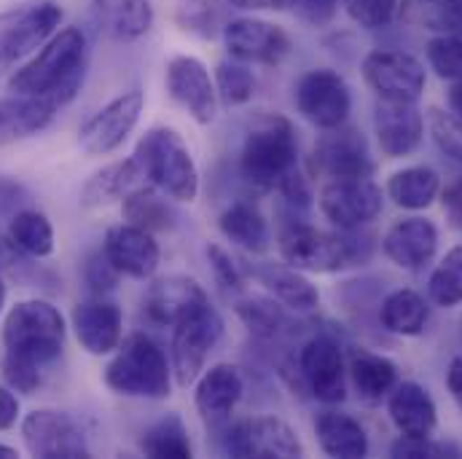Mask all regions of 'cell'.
I'll list each match as a JSON object with an SVG mask.
<instances>
[{"instance_id":"cell-3","label":"cell","mask_w":462,"mask_h":459,"mask_svg":"<svg viewBox=\"0 0 462 459\" xmlns=\"http://www.w3.org/2000/svg\"><path fill=\"white\" fill-rule=\"evenodd\" d=\"M239 170L258 191L280 188V183L299 170V137L293 124L280 114L258 115L245 134Z\"/></svg>"},{"instance_id":"cell-43","label":"cell","mask_w":462,"mask_h":459,"mask_svg":"<svg viewBox=\"0 0 462 459\" xmlns=\"http://www.w3.org/2000/svg\"><path fill=\"white\" fill-rule=\"evenodd\" d=\"M428 62L430 68L447 78L460 81L462 78V38L460 35H439L428 43Z\"/></svg>"},{"instance_id":"cell-29","label":"cell","mask_w":462,"mask_h":459,"mask_svg":"<svg viewBox=\"0 0 462 459\" xmlns=\"http://www.w3.org/2000/svg\"><path fill=\"white\" fill-rule=\"evenodd\" d=\"M318 444L328 457L360 459L368 454V436L357 419L339 411H326L315 422Z\"/></svg>"},{"instance_id":"cell-26","label":"cell","mask_w":462,"mask_h":459,"mask_svg":"<svg viewBox=\"0 0 462 459\" xmlns=\"http://www.w3.org/2000/svg\"><path fill=\"white\" fill-rule=\"evenodd\" d=\"M387 411L398 433L406 438H430L439 422V411H436L430 392L420 387L417 381L395 384L390 392Z\"/></svg>"},{"instance_id":"cell-38","label":"cell","mask_w":462,"mask_h":459,"mask_svg":"<svg viewBox=\"0 0 462 459\" xmlns=\"http://www.w3.org/2000/svg\"><path fill=\"white\" fill-rule=\"evenodd\" d=\"M8 239L14 247H19L32 258H46L54 252V229L49 218L38 210H27V207L19 210L8 221Z\"/></svg>"},{"instance_id":"cell-24","label":"cell","mask_w":462,"mask_h":459,"mask_svg":"<svg viewBox=\"0 0 462 459\" xmlns=\"http://www.w3.org/2000/svg\"><path fill=\"white\" fill-rule=\"evenodd\" d=\"M384 255L406 269V271H420L425 269L439 247V231L425 218H403L393 229L384 234Z\"/></svg>"},{"instance_id":"cell-45","label":"cell","mask_w":462,"mask_h":459,"mask_svg":"<svg viewBox=\"0 0 462 459\" xmlns=\"http://www.w3.org/2000/svg\"><path fill=\"white\" fill-rule=\"evenodd\" d=\"M118 277H121V271L111 263V258L106 255V250L92 252L87 258V263H84V282H87V288H89L92 296H100L103 298L106 293L116 290Z\"/></svg>"},{"instance_id":"cell-31","label":"cell","mask_w":462,"mask_h":459,"mask_svg":"<svg viewBox=\"0 0 462 459\" xmlns=\"http://www.w3.org/2000/svg\"><path fill=\"white\" fill-rule=\"evenodd\" d=\"M140 178H143V170L134 156L108 164L106 170L95 172L87 180V186L81 188V205L87 210H95V207L111 205L116 199H124L132 188H137Z\"/></svg>"},{"instance_id":"cell-53","label":"cell","mask_w":462,"mask_h":459,"mask_svg":"<svg viewBox=\"0 0 462 459\" xmlns=\"http://www.w3.org/2000/svg\"><path fill=\"white\" fill-rule=\"evenodd\" d=\"M449 108H452V114L462 118V78L455 81L452 89H449Z\"/></svg>"},{"instance_id":"cell-5","label":"cell","mask_w":462,"mask_h":459,"mask_svg":"<svg viewBox=\"0 0 462 459\" xmlns=\"http://www.w3.org/2000/svg\"><path fill=\"white\" fill-rule=\"evenodd\" d=\"M106 384L116 395L164 400L172 390V365L164 349L145 334L126 336L106 365Z\"/></svg>"},{"instance_id":"cell-39","label":"cell","mask_w":462,"mask_h":459,"mask_svg":"<svg viewBox=\"0 0 462 459\" xmlns=\"http://www.w3.org/2000/svg\"><path fill=\"white\" fill-rule=\"evenodd\" d=\"M236 317L255 339H274L285 326V312L272 296H245L234 304Z\"/></svg>"},{"instance_id":"cell-48","label":"cell","mask_w":462,"mask_h":459,"mask_svg":"<svg viewBox=\"0 0 462 459\" xmlns=\"http://www.w3.org/2000/svg\"><path fill=\"white\" fill-rule=\"evenodd\" d=\"M288 8H293V14L315 27L328 24L337 16L339 0H288Z\"/></svg>"},{"instance_id":"cell-2","label":"cell","mask_w":462,"mask_h":459,"mask_svg":"<svg viewBox=\"0 0 462 459\" xmlns=\"http://www.w3.org/2000/svg\"><path fill=\"white\" fill-rule=\"evenodd\" d=\"M89 68V41L81 27H62L57 30L30 62H24L8 78V89L24 97H43L57 108L68 106Z\"/></svg>"},{"instance_id":"cell-25","label":"cell","mask_w":462,"mask_h":459,"mask_svg":"<svg viewBox=\"0 0 462 459\" xmlns=\"http://www.w3.org/2000/svg\"><path fill=\"white\" fill-rule=\"evenodd\" d=\"M250 274L258 285H263V290L272 298H277L288 309L312 312L320 304L318 288L301 274V269H293L291 263H274V261L250 263Z\"/></svg>"},{"instance_id":"cell-55","label":"cell","mask_w":462,"mask_h":459,"mask_svg":"<svg viewBox=\"0 0 462 459\" xmlns=\"http://www.w3.org/2000/svg\"><path fill=\"white\" fill-rule=\"evenodd\" d=\"M3 304H5V285H3V280H0V312H3Z\"/></svg>"},{"instance_id":"cell-15","label":"cell","mask_w":462,"mask_h":459,"mask_svg":"<svg viewBox=\"0 0 462 459\" xmlns=\"http://www.w3.org/2000/svg\"><path fill=\"white\" fill-rule=\"evenodd\" d=\"M224 43L229 54L247 65H277L291 51L288 32L266 19L239 16L224 27Z\"/></svg>"},{"instance_id":"cell-50","label":"cell","mask_w":462,"mask_h":459,"mask_svg":"<svg viewBox=\"0 0 462 459\" xmlns=\"http://www.w3.org/2000/svg\"><path fill=\"white\" fill-rule=\"evenodd\" d=\"M19 419V398L11 387H0V430H11Z\"/></svg>"},{"instance_id":"cell-51","label":"cell","mask_w":462,"mask_h":459,"mask_svg":"<svg viewBox=\"0 0 462 459\" xmlns=\"http://www.w3.org/2000/svg\"><path fill=\"white\" fill-rule=\"evenodd\" d=\"M447 387L455 398V403L462 409V357H455L447 371Z\"/></svg>"},{"instance_id":"cell-14","label":"cell","mask_w":462,"mask_h":459,"mask_svg":"<svg viewBox=\"0 0 462 459\" xmlns=\"http://www.w3.org/2000/svg\"><path fill=\"white\" fill-rule=\"evenodd\" d=\"M363 78L379 100L417 103L425 92V68L406 51H371L363 60Z\"/></svg>"},{"instance_id":"cell-1","label":"cell","mask_w":462,"mask_h":459,"mask_svg":"<svg viewBox=\"0 0 462 459\" xmlns=\"http://www.w3.org/2000/svg\"><path fill=\"white\" fill-rule=\"evenodd\" d=\"M65 317L49 301H19L3 323V379L14 392L32 395L46 368L65 349Z\"/></svg>"},{"instance_id":"cell-20","label":"cell","mask_w":462,"mask_h":459,"mask_svg":"<svg viewBox=\"0 0 462 459\" xmlns=\"http://www.w3.org/2000/svg\"><path fill=\"white\" fill-rule=\"evenodd\" d=\"M103 250L116 269L132 280H151L162 261V250L153 234L132 224L111 226L106 234Z\"/></svg>"},{"instance_id":"cell-6","label":"cell","mask_w":462,"mask_h":459,"mask_svg":"<svg viewBox=\"0 0 462 459\" xmlns=\"http://www.w3.org/2000/svg\"><path fill=\"white\" fill-rule=\"evenodd\" d=\"M221 339H224V317L213 304L202 307L199 312H194L191 317H186L172 328L170 365L180 387H191L199 379Z\"/></svg>"},{"instance_id":"cell-54","label":"cell","mask_w":462,"mask_h":459,"mask_svg":"<svg viewBox=\"0 0 462 459\" xmlns=\"http://www.w3.org/2000/svg\"><path fill=\"white\" fill-rule=\"evenodd\" d=\"M14 457H19V454H16V449H11V446H3V444H0V459H14Z\"/></svg>"},{"instance_id":"cell-42","label":"cell","mask_w":462,"mask_h":459,"mask_svg":"<svg viewBox=\"0 0 462 459\" xmlns=\"http://www.w3.org/2000/svg\"><path fill=\"white\" fill-rule=\"evenodd\" d=\"M428 129L433 142L439 145V151L444 156H449L452 161L462 164V118L439 108L428 111Z\"/></svg>"},{"instance_id":"cell-11","label":"cell","mask_w":462,"mask_h":459,"mask_svg":"<svg viewBox=\"0 0 462 459\" xmlns=\"http://www.w3.org/2000/svg\"><path fill=\"white\" fill-rule=\"evenodd\" d=\"M167 95L175 106H180L199 126H210L218 115V89L210 78V70L202 60L178 54L167 62L164 73Z\"/></svg>"},{"instance_id":"cell-12","label":"cell","mask_w":462,"mask_h":459,"mask_svg":"<svg viewBox=\"0 0 462 459\" xmlns=\"http://www.w3.org/2000/svg\"><path fill=\"white\" fill-rule=\"evenodd\" d=\"M145 108L143 92L132 89L118 95L108 106H103L97 114H92L79 129V142L89 156H108L116 148L126 142V137L134 132L140 115Z\"/></svg>"},{"instance_id":"cell-8","label":"cell","mask_w":462,"mask_h":459,"mask_svg":"<svg viewBox=\"0 0 462 459\" xmlns=\"http://www.w3.org/2000/svg\"><path fill=\"white\" fill-rule=\"evenodd\" d=\"M224 452L239 459L304 457L301 441L296 438L293 427L280 417H255L234 422L224 436Z\"/></svg>"},{"instance_id":"cell-49","label":"cell","mask_w":462,"mask_h":459,"mask_svg":"<svg viewBox=\"0 0 462 459\" xmlns=\"http://www.w3.org/2000/svg\"><path fill=\"white\" fill-rule=\"evenodd\" d=\"M27 202H30L27 188H24L19 180H14V178L0 175V221H3V218L11 221L19 210L27 207Z\"/></svg>"},{"instance_id":"cell-17","label":"cell","mask_w":462,"mask_h":459,"mask_svg":"<svg viewBox=\"0 0 462 459\" xmlns=\"http://www.w3.org/2000/svg\"><path fill=\"white\" fill-rule=\"evenodd\" d=\"M299 371L312 398H318L320 403L334 406L346 398L345 354H342V346L331 336H315L301 346Z\"/></svg>"},{"instance_id":"cell-36","label":"cell","mask_w":462,"mask_h":459,"mask_svg":"<svg viewBox=\"0 0 462 459\" xmlns=\"http://www.w3.org/2000/svg\"><path fill=\"white\" fill-rule=\"evenodd\" d=\"M401 19L422 30L462 38V0H403Z\"/></svg>"},{"instance_id":"cell-47","label":"cell","mask_w":462,"mask_h":459,"mask_svg":"<svg viewBox=\"0 0 462 459\" xmlns=\"http://www.w3.org/2000/svg\"><path fill=\"white\" fill-rule=\"evenodd\" d=\"M393 457H462V452L457 446H452V444H436V441H430V438H406V436H401V441L393 444Z\"/></svg>"},{"instance_id":"cell-46","label":"cell","mask_w":462,"mask_h":459,"mask_svg":"<svg viewBox=\"0 0 462 459\" xmlns=\"http://www.w3.org/2000/svg\"><path fill=\"white\" fill-rule=\"evenodd\" d=\"M208 261H210V269H213V277L216 282L226 290V293H239L245 288V274H242V266L231 258L229 250H224L221 244H208Z\"/></svg>"},{"instance_id":"cell-16","label":"cell","mask_w":462,"mask_h":459,"mask_svg":"<svg viewBox=\"0 0 462 459\" xmlns=\"http://www.w3.org/2000/svg\"><path fill=\"white\" fill-rule=\"evenodd\" d=\"M320 210L339 229H357L382 213V191L368 178H334L320 191Z\"/></svg>"},{"instance_id":"cell-35","label":"cell","mask_w":462,"mask_h":459,"mask_svg":"<svg viewBox=\"0 0 462 459\" xmlns=\"http://www.w3.org/2000/svg\"><path fill=\"white\" fill-rule=\"evenodd\" d=\"M100 19L124 41H137L153 27L151 0H92Z\"/></svg>"},{"instance_id":"cell-10","label":"cell","mask_w":462,"mask_h":459,"mask_svg":"<svg viewBox=\"0 0 462 459\" xmlns=\"http://www.w3.org/2000/svg\"><path fill=\"white\" fill-rule=\"evenodd\" d=\"M24 449L38 459H84L89 444L84 430L62 411L35 409L22 419Z\"/></svg>"},{"instance_id":"cell-23","label":"cell","mask_w":462,"mask_h":459,"mask_svg":"<svg viewBox=\"0 0 462 459\" xmlns=\"http://www.w3.org/2000/svg\"><path fill=\"white\" fill-rule=\"evenodd\" d=\"M194 384H197L194 406H197L199 417L210 425L224 422L236 409V403L242 400V392H245L242 371L231 363H216V365L205 368Z\"/></svg>"},{"instance_id":"cell-22","label":"cell","mask_w":462,"mask_h":459,"mask_svg":"<svg viewBox=\"0 0 462 459\" xmlns=\"http://www.w3.org/2000/svg\"><path fill=\"white\" fill-rule=\"evenodd\" d=\"M70 323H73V331H76V339L79 344L84 346L89 354H111L121 344V336H124V315L121 309L106 301V298H92V301H84L73 309L70 315Z\"/></svg>"},{"instance_id":"cell-41","label":"cell","mask_w":462,"mask_h":459,"mask_svg":"<svg viewBox=\"0 0 462 459\" xmlns=\"http://www.w3.org/2000/svg\"><path fill=\"white\" fill-rule=\"evenodd\" d=\"M216 89H218V97L231 108L245 106L255 95V76L247 68V62H239L231 57L216 68Z\"/></svg>"},{"instance_id":"cell-30","label":"cell","mask_w":462,"mask_h":459,"mask_svg":"<svg viewBox=\"0 0 462 459\" xmlns=\"http://www.w3.org/2000/svg\"><path fill=\"white\" fill-rule=\"evenodd\" d=\"M221 234L250 255H261L272 244L269 224L261 210L250 202H234L218 218Z\"/></svg>"},{"instance_id":"cell-21","label":"cell","mask_w":462,"mask_h":459,"mask_svg":"<svg viewBox=\"0 0 462 459\" xmlns=\"http://www.w3.org/2000/svg\"><path fill=\"white\" fill-rule=\"evenodd\" d=\"M374 126L379 137V148L390 159L409 156L425 134V118L414 103L379 100L374 111Z\"/></svg>"},{"instance_id":"cell-18","label":"cell","mask_w":462,"mask_h":459,"mask_svg":"<svg viewBox=\"0 0 462 459\" xmlns=\"http://www.w3.org/2000/svg\"><path fill=\"white\" fill-rule=\"evenodd\" d=\"M208 304H210V296L197 280L175 274V277H162L148 288L143 312L151 323L175 328L178 323H183L186 317H191Z\"/></svg>"},{"instance_id":"cell-52","label":"cell","mask_w":462,"mask_h":459,"mask_svg":"<svg viewBox=\"0 0 462 459\" xmlns=\"http://www.w3.org/2000/svg\"><path fill=\"white\" fill-rule=\"evenodd\" d=\"M229 3L236 5V8H242V11H261V8L282 11V8H288V0H229Z\"/></svg>"},{"instance_id":"cell-19","label":"cell","mask_w":462,"mask_h":459,"mask_svg":"<svg viewBox=\"0 0 462 459\" xmlns=\"http://www.w3.org/2000/svg\"><path fill=\"white\" fill-rule=\"evenodd\" d=\"M315 167L328 178H368L374 172V159L368 142L345 124L326 129L315 145Z\"/></svg>"},{"instance_id":"cell-7","label":"cell","mask_w":462,"mask_h":459,"mask_svg":"<svg viewBox=\"0 0 462 459\" xmlns=\"http://www.w3.org/2000/svg\"><path fill=\"white\" fill-rule=\"evenodd\" d=\"M62 8L51 0L0 14V73L35 54L60 27Z\"/></svg>"},{"instance_id":"cell-32","label":"cell","mask_w":462,"mask_h":459,"mask_svg":"<svg viewBox=\"0 0 462 459\" xmlns=\"http://www.w3.org/2000/svg\"><path fill=\"white\" fill-rule=\"evenodd\" d=\"M349 373H352V384H355L360 400H365V403H379L398 384L395 363L382 354L365 352V349L355 352Z\"/></svg>"},{"instance_id":"cell-44","label":"cell","mask_w":462,"mask_h":459,"mask_svg":"<svg viewBox=\"0 0 462 459\" xmlns=\"http://www.w3.org/2000/svg\"><path fill=\"white\" fill-rule=\"evenodd\" d=\"M342 3H345V11L349 14V19L357 22L360 27H365V30L387 27L395 8H398V0H342Z\"/></svg>"},{"instance_id":"cell-40","label":"cell","mask_w":462,"mask_h":459,"mask_svg":"<svg viewBox=\"0 0 462 459\" xmlns=\"http://www.w3.org/2000/svg\"><path fill=\"white\" fill-rule=\"evenodd\" d=\"M428 293L439 307L462 304V247H452L436 266L428 282Z\"/></svg>"},{"instance_id":"cell-9","label":"cell","mask_w":462,"mask_h":459,"mask_svg":"<svg viewBox=\"0 0 462 459\" xmlns=\"http://www.w3.org/2000/svg\"><path fill=\"white\" fill-rule=\"evenodd\" d=\"M280 255L293 269L331 274L352 261V247L339 234L296 224L280 234Z\"/></svg>"},{"instance_id":"cell-27","label":"cell","mask_w":462,"mask_h":459,"mask_svg":"<svg viewBox=\"0 0 462 459\" xmlns=\"http://www.w3.org/2000/svg\"><path fill=\"white\" fill-rule=\"evenodd\" d=\"M57 115V106L43 97L14 95L0 100V145L22 142L43 132Z\"/></svg>"},{"instance_id":"cell-13","label":"cell","mask_w":462,"mask_h":459,"mask_svg":"<svg viewBox=\"0 0 462 459\" xmlns=\"http://www.w3.org/2000/svg\"><path fill=\"white\" fill-rule=\"evenodd\" d=\"M296 108L312 126L337 129L342 126L352 108V95L346 81L334 70H310L296 84Z\"/></svg>"},{"instance_id":"cell-33","label":"cell","mask_w":462,"mask_h":459,"mask_svg":"<svg viewBox=\"0 0 462 459\" xmlns=\"http://www.w3.org/2000/svg\"><path fill=\"white\" fill-rule=\"evenodd\" d=\"M140 452L153 459H189L194 457L189 430L180 419V414H164L159 417L145 433L140 436Z\"/></svg>"},{"instance_id":"cell-4","label":"cell","mask_w":462,"mask_h":459,"mask_svg":"<svg viewBox=\"0 0 462 459\" xmlns=\"http://www.w3.org/2000/svg\"><path fill=\"white\" fill-rule=\"evenodd\" d=\"M143 170V178L151 180L162 194L175 202H194L199 197V170L186 145V140L170 126H151L132 153Z\"/></svg>"},{"instance_id":"cell-34","label":"cell","mask_w":462,"mask_h":459,"mask_svg":"<svg viewBox=\"0 0 462 459\" xmlns=\"http://www.w3.org/2000/svg\"><path fill=\"white\" fill-rule=\"evenodd\" d=\"M439 188L441 180L430 167H409L390 178L387 197L403 210H425L436 202Z\"/></svg>"},{"instance_id":"cell-28","label":"cell","mask_w":462,"mask_h":459,"mask_svg":"<svg viewBox=\"0 0 462 459\" xmlns=\"http://www.w3.org/2000/svg\"><path fill=\"white\" fill-rule=\"evenodd\" d=\"M172 202L175 199L162 194L156 186L153 188L137 186L124 197L121 216H124L126 224L140 226V229L151 231V234L153 231H172L180 221V213H178V207Z\"/></svg>"},{"instance_id":"cell-37","label":"cell","mask_w":462,"mask_h":459,"mask_svg":"<svg viewBox=\"0 0 462 459\" xmlns=\"http://www.w3.org/2000/svg\"><path fill=\"white\" fill-rule=\"evenodd\" d=\"M428 304L414 290H395L384 298L379 320L390 334L398 336H420L428 323Z\"/></svg>"}]
</instances>
